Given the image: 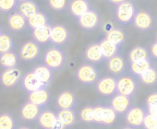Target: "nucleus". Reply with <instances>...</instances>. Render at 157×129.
Returning <instances> with one entry per match:
<instances>
[{
	"label": "nucleus",
	"mask_w": 157,
	"mask_h": 129,
	"mask_svg": "<svg viewBox=\"0 0 157 129\" xmlns=\"http://www.w3.org/2000/svg\"><path fill=\"white\" fill-rule=\"evenodd\" d=\"M43 62L45 66L54 70L61 69L66 64V56L62 50L57 47H50L44 54Z\"/></svg>",
	"instance_id": "nucleus-1"
},
{
	"label": "nucleus",
	"mask_w": 157,
	"mask_h": 129,
	"mask_svg": "<svg viewBox=\"0 0 157 129\" xmlns=\"http://www.w3.org/2000/svg\"><path fill=\"white\" fill-rule=\"evenodd\" d=\"M117 112L107 105H97L94 107V120L95 123L111 126L116 123L117 120Z\"/></svg>",
	"instance_id": "nucleus-2"
},
{
	"label": "nucleus",
	"mask_w": 157,
	"mask_h": 129,
	"mask_svg": "<svg viewBox=\"0 0 157 129\" xmlns=\"http://www.w3.org/2000/svg\"><path fill=\"white\" fill-rule=\"evenodd\" d=\"M136 9L132 2L127 1L117 5L116 9V18L117 21L122 25H128L133 22V20L136 15Z\"/></svg>",
	"instance_id": "nucleus-3"
},
{
	"label": "nucleus",
	"mask_w": 157,
	"mask_h": 129,
	"mask_svg": "<svg viewBox=\"0 0 157 129\" xmlns=\"http://www.w3.org/2000/svg\"><path fill=\"white\" fill-rule=\"evenodd\" d=\"M76 77L82 84H95L98 81L99 74L93 64H83L78 68Z\"/></svg>",
	"instance_id": "nucleus-4"
},
{
	"label": "nucleus",
	"mask_w": 157,
	"mask_h": 129,
	"mask_svg": "<svg viewBox=\"0 0 157 129\" xmlns=\"http://www.w3.org/2000/svg\"><path fill=\"white\" fill-rule=\"evenodd\" d=\"M96 90L102 96H114L117 92V79L106 76L99 79L96 83Z\"/></svg>",
	"instance_id": "nucleus-5"
},
{
	"label": "nucleus",
	"mask_w": 157,
	"mask_h": 129,
	"mask_svg": "<svg viewBox=\"0 0 157 129\" xmlns=\"http://www.w3.org/2000/svg\"><path fill=\"white\" fill-rule=\"evenodd\" d=\"M147 112L140 106H131L126 112V123L128 126L138 128L142 126Z\"/></svg>",
	"instance_id": "nucleus-6"
},
{
	"label": "nucleus",
	"mask_w": 157,
	"mask_h": 129,
	"mask_svg": "<svg viewBox=\"0 0 157 129\" xmlns=\"http://www.w3.org/2000/svg\"><path fill=\"white\" fill-rule=\"evenodd\" d=\"M40 51V45L37 42L29 41L21 46L20 56L25 62H33L39 58Z\"/></svg>",
	"instance_id": "nucleus-7"
},
{
	"label": "nucleus",
	"mask_w": 157,
	"mask_h": 129,
	"mask_svg": "<svg viewBox=\"0 0 157 129\" xmlns=\"http://www.w3.org/2000/svg\"><path fill=\"white\" fill-rule=\"evenodd\" d=\"M137 90V82L132 77L122 76L117 79V93L131 98Z\"/></svg>",
	"instance_id": "nucleus-8"
},
{
	"label": "nucleus",
	"mask_w": 157,
	"mask_h": 129,
	"mask_svg": "<svg viewBox=\"0 0 157 129\" xmlns=\"http://www.w3.org/2000/svg\"><path fill=\"white\" fill-rule=\"evenodd\" d=\"M21 72L19 68H7L5 69L1 76H0V81L1 84L6 88H14L16 87L20 81L21 80Z\"/></svg>",
	"instance_id": "nucleus-9"
},
{
	"label": "nucleus",
	"mask_w": 157,
	"mask_h": 129,
	"mask_svg": "<svg viewBox=\"0 0 157 129\" xmlns=\"http://www.w3.org/2000/svg\"><path fill=\"white\" fill-rule=\"evenodd\" d=\"M78 23L83 30L93 31L99 26L100 17L95 10L91 9L78 19Z\"/></svg>",
	"instance_id": "nucleus-10"
},
{
	"label": "nucleus",
	"mask_w": 157,
	"mask_h": 129,
	"mask_svg": "<svg viewBox=\"0 0 157 129\" xmlns=\"http://www.w3.org/2000/svg\"><path fill=\"white\" fill-rule=\"evenodd\" d=\"M133 24L139 31H147L151 30L153 26V19L149 12L141 10L136 13L133 20Z\"/></svg>",
	"instance_id": "nucleus-11"
},
{
	"label": "nucleus",
	"mask_w": 157,
	"mask_h": 129,
	"mask_svg": "<svg viewBox=\"0 0 157 129\" xmlns=\"http://www.w3.org/2000/svg\"><path fill=\"white\" fill-rule=\"evenodd\" d=\"M8 25L11 31L20 32L24 31L28 26V19L24 17L22 14H21L19 11L14 12L9 16Z\"/></svg>",
	"instance_id": "nucleus-12"
},
{
	"label": "nucleus",
	"mask_w": 157,
	"mask_h": 129,
	"mask_svg": "<svg viewBox=\"0 0 157 129\" xmlns=\"http://www.w3.org/2000/svg\"><path fill=\"white\" fill-rule=\"evenodd\" d=\"M69 38L68 30L63 25H55L52 27L50 42L56 45L65 44Z\"/></svg>",
	"instance_id": "nucleus-13"
},
{
	"label": "nucleus",
	"mask_w": 157,
	"mask_h": 129,
	"mask_svg": "<svg viewBox=\"0 0 157 129\" xmlns=\"http://www.w3.org/2000/svg\"><path fill=\"white\" fill-rule=\"evenodd\" d=\"M21 86L22 88L28 92H33L36 91L42 88H45L42 82L39 80V79L36 77V75L33 73V71L28 72L25 74L21 79Z\"/></svg>",
	"instance_id": "nucleus-14"
},
{
	"label": "nucleus",
	"mask_w": 157,
	"mask_h": 129,
	"mask_svg": "<svg viewBox=\"0 0 157 129\" xmlns=\"http://www.w3.org/2000/svg\"><path fill=\"white\" fill-rule=\"evenodd\" d=\"M110 106L117 112V114H124L131 107V101L129 97L117 93L112 98Z\"/></svg>",
	"instance_id": "nucleus-15"
},
{
	"label": "nucleus",
	"mask_w": 157,
	"mask_h": 129,
	"mask_svg": "<svg viewBox=\"0 0 157 129\" xmlns=\"http://www.w3.org/2000/svg\"><path fill=\"white\" fill-rule=\"evenodd\" d=\"M68 9L72 16L78 19L92 9L88 0H72L68 5Z\"/></svg>",
	"instance_id": "nucleus-16"
},
{
	"label": "nucleus",
	"mask_w": 157,
	"mask_h": 129,
	"mask_svg": "<svg viewBox=\"0 0 157 129\" xmlns=\"http://www.w3.org/2000/svg\"><path fill=\"white\" fill-rule=\"evenodd\" d=\"M50 100V93L46 88H42L36 91L30 92L28 95V101L39 106H45Z\"/></svg>",
	"instance_id": "nucleus-17"
},
{
	"label": "nucleus",
	"mask_w": 157,
	"mask_h": 129,
	"mask_svg": "<svg viewBox=\"0 0 157 129\" xmlns=\"http://www.w3.org/2000/svg\"><path fill=\"white\" fill-rule=\"evenodd\" d=\"M57 106L60 110H70L76 106L77 101L76 96L73 92L69 90H65L61 92L56 99Z\"/></svg>",
	"instance_id": "nucleus-18"
},
{
	"label": "nucleus",
	"mask_w": 157,
	"mask_h": 129,
	"mask_svg": "<svg viewBox=\"0 0 157 129\" xmlns=\"http://www.w3.org/2000/svg\"><path fill=\"white\" fill-rule=\"evenodd\" d=\"M108 70L117 76L122 75L126 71V62L122 55L117 54L107 61Z\"/></svg>",
	"instance_id": "nucleus-19"
},
{
	"label": "nucleus",
	"mask_w": 157,
	"mask_h": 129,
	"mask_svg": "<svg viewBox=\"0 0 157 129\" xmlns=\"http://www.w3.org/2000/svg\"><path fill=\"white\" fill-rule=\"evenodd\" d=\"M41 112H42L41 107L37 106L30 101L26 102L21 107V118L28 122H33V121L37 120Z\"/></svg>",
	"instance_id": "nucleus-20"
},
{
	"label": "nucleus",
	"mask_w": 157,
	"mask_h": 129,
	"mask_svg": "<svg viewBox=\"0 0 157 129\" xmlns=\"http://www.w3.org/2000/svg\"><path fill=\"white\" fill-rule=\"evenodd\" d=\"M37 120L43 129H53L57 121V114L53 111L45 110L40 113Z\"/></svg>",
	"instance_id": "nucleus-21"
},
{
	"label": "nucleus",
	"mask_w": 157,
	"mask_h": 129,
	"mask_svg": "<svg viewBox=\"0 0 157 129\" xmlns=\"http://www.w3.org/2000/svg\"><path fill=\"white\" fill-rule=\"evenodd\" d=\"M33 71L45 88L51 83L53 79V70L45 66L44 64L35 67Z\"/></svg>",
	"instance_id": "nucleus-22"
},
{
	"label": "nucleus",
	"mask_w": 157,
	"mask_h": 129,
	"mask_svg": "<svg viewBox=\"0 0 157 129\" xmlns=\"http://www.w3.org/2000/svg\"><path fill=\"white\" fill-rule=\"evenodd\" d=\"M84 57L88 62H91V63L96 64V63L102 62L105 59V56L103 54L100 43H96V42L92 43L85 51Z\"/></svg>",
	"instance_id": "nucleus-23"
},
{
	"label": "nucleus",
	"mask_w": 157,
	"mask_h": 129,
	"mask_svg": "<svg viewBox=\"0 0 157 129\" xmlns=\"http://www.w3.org/2000/svg\"><path fill=\"white\" fill-rule=\"evenodd\" d=\"M152 67V63L150 58L148 59H143V60H139L135 62H130V67L129 70L132 75L136 77L141 76L144 72H146L149 68Z\"/></svg>",
	"instance_id": "nucleus-24"
},
{
	"label": "nucleus",
	"mask_w": 157,
	"mask_h": 129,
	"mask_svg": "<svg viewBox=\"0 0 157 129\" xmlns=\"http://www.w3.org/2000/svg\"><path fill=\"white\" fill-rule=\"evenodd\" d=\"M19 62V56L14 51L0 54V66L5 69L17 68Z\"/></svg>",
	"instance_id": "nucleus-25"
},
{
	"label": "nucleus",
	"mask_w": 157,
	"mask_h": 129,
	"mask_svg": "<svg viewBox=\"0 0 157 129\" xmlns=\"http://www.w3.org/2000/svg\"><path fill=\"white\" fill-rule=\"evenodd\" d=\"M18 11L22 14L27 19H30L37 12H39V7L37 4L32 0H27V1L20 2L17 6Z\"/></svg>",
	"instance_id": "nucleus-26"
},
{
	"label": "nucleus",
	"mask_w": 157,
	"mask_h": 129,
	"mask_svg": "<svg viewBox=\"0 0 157 129\" xmlns=\"http://www.w3.org/2000/svg\"><path fill=\"white\" fill-rule=\"evenodd\" d=\"M57 119L67 127L73 126L77 122V114L73 109L70 110H59L57 112Z\"/></svg>",
	"instance_id": "nucleus-27"
},
{
	"label": "nucleus",
	"mask_w": 157,
	"mask_h": 129,
	"mask_svg": "<svg viewBox=\"0 0 157 129\" xmlns=\"http://www.w3.org/2000/svg\"><path fill=\"white\" fill-rule=\"evenodd\" d=\"M52 27L47 24L45 26L33 30V37L38 43H46L50 42Z\"/></svg>",
	"instance_id": "nucleus-28"
},
{
	"label": "nucleus",
	"mask_w": 157,
	"mask_h": 129,
	"mask_svg": "<svg viewBox=\"0 0 157 129\" xmlns=\"http://www.w3.org/2000/svg\"><path fill=\"white\" fill-rule=\"evenodd\" d=\"M99 43H100V46H101L103 54H104V56H105V59L108 60V59H110L113 56H115V55L117 54L119 46H117V44L113 43L108 39L105 38Z\"/></svg>",
	"instance_id": "nucleus-29"
},
{
	"label": "nucleus",
	"mask_w": 157,
	"mask_h": 129,
	"mask_svg": "<svg viewBox=\"0 0 157 129\" xmlns=\"http://www.w3.org/2000/svg\"><path fill=\"white\" fill-rule=\"evenodd\" d=\"M48 24V17L44 12H37L35 15L28 19V26L33 30L45 26Z\"/></svg>",
	"instance_id": "nucleus-30"
},
{
	"label": "nucleus",
	"mask_w": 157,
	"mask_h": 129,
	"mask_svg": "<svg viewBox=\"0 0 157 129\" xmlns=\"http://www.w3.org/2000/svg\"><path fill=\"white\" fill-rule=\"evenodd\" d=\"M105 38L108 39L113 43L117 44V46H120L126 41V34H125V32L121 29H119V28H113L110 31H108Z\"/></svg>",
	"instance_id": "nucleus-31"
},
{
	"label": "nucleus",
	"mask_w": 157,
	"mask_h": 129,
	"mask_svg": "<svg viewBox=\"0 0 157 129\" xmlns=\"http://www.w3.org/2000/svg\"><path fill=\"white\" fill-rule=\"evenodd\" d=\"M128 58L130 62H135L139 60L150 58V52L142 46H136L130 50L128 53Z\"/></svg>",
	"instance_id": "nucleus-32"
},
{
	"label": "nucleus",
	"mask_w": 157,
	"mask_h": 129,
	"mask_svg": "<svg viewBox=\"0 0 157 129\" xmlns=\"http://www.w3.org/2000/svg\"><path fill=\"white\" fill-rule=\"evenodd\" d=\"M14 49V40L9 33H2L0 35V54L9 53Z\"/></svg>",
	"instance_id": "nucleus-33"
},
{
	"label": "nucleus",
	"mask_w": 157,
	"mask_h": 129,
	"mask_svg": "<svg viewBox=\"0 0 157 129\" xmlns=\"http://www.w3.org/2000/svg\"><path fill=\"white\" fill-rule=\"evenodd\" d=\"M140 82L147 86H152L157 84V70L154 68H149L141 76L139 77Z\"/></svg>",
	"instance_id": "nucleus-34"
},
{
	"label": "nucleus",
	"mask_w": 157,
	"mask_h": 129,
	"mask_svg": "<svg viewBox=\"0 0 157 129\" xmlns=\"http://www.w3.org/2000/svg\"><path fill=\"white\" fill-rule=\"evenodd\" d=\"M0 129H16L15 118L10 113L0 114Z\"/></svg>",
	"instance_id": "nucleus-35"
},
{
	"label": "nucleus",
	"mask_w": 157,
	"mask_h": 129,
	"mask_svg": "<svg viewBox=\"0 0 157 129\" xmlns=\"http://www.w3.org/2000/svg\"><path fill=\"white\" fill-rule=\"evenodd\" d=\"M80 116L82 122L87 123H95L94 120V107L92 106H85L81 110Z\"/></svg>",
	"instance_id": "nucleus-36"
},
{
	"label": "nucleus",
	"mask_w": 157,
	"mask_h": 129,
	"mask_svg": "<svg viewBox=\"0 0 157 129\" xmlns=\"http://www.w3.org/2000/svg\"><path fill=\"white\" fill-rule=\"evenodd\" d=\"M146 112L154 116H157V93H151L147 97Z\"/></svg>",
	"instance_id": "nucleus-37"
},
{
	"label": "nucleus",
	"mask_w": 157,
	"mask_h": 129,
	"mask_svg": "<svg viewBox=\"0 0 157 129\" xmlns=\"http://www.w3.org/2000/svg\"><path fill=\"white\" fill-rule=\"evenodd\" d=\"M142 126L144 129H155L157 128V116H154L151 113H146Z\"/></svg>",
	"instance_id": "nucleus-38"
},
{
	"label": "nucleus",
	"mask_w": 157,
	"mask_h": 129,
	"mask_svg": "<svg viewBox=\"0 0 157 129\" xmlns=\"http://www.w3.org/2000/svg\"><path fill=\"white\" fill-rule=\"evenodd\" d=\"M18 6V0H0V10L10 12Z\"/></svg>",
	"instance_id": "nucleus-39"
},
{
	"label": "nucleus",
	"mask_w": 157,
	"mask_h": 129,
	"mask_svg": "<svg viewBox=\"0 0 157 129\" xmlns=\"http://www.w3.org/2000/svg\"><path fill=\"white\" fill-rule=\"evenodd\" d=\"M48 4L53 10L62 11L67 7L68 2L67 0H48Z\"/></svg>",
	"instance_id": "nucleus-40"
},
{
	"label": "nucleus",
	"mask_w": 157,
	"mask_h": 129,
	"mask_svg": "<svg viewBox=\"0 0 157 129\" xmlns=\"http://www.w3.org/2000/svg\"><path fill=\"white\" fill-rule=\"evenodd\" d=\"M150 54L151 55V57H153L154 59H157V41L154 42L150 48Z\"/></svg>",
	"instance_id": "nucleus-41"
},
{
	"label": "nucleus",
	"mask_w": 157,
	"mask_h": 129,
	"mask_svg": "<svg viewBox=\"0 0 157 129\" xmlns=\"http://www.w3.org/2000/svg\"><path fill=\"white\" fill-rule=\"evenodd\" d=\"M53 129H67V127L57 119V121H56V124H55Z\"/></svg>",
	"instance_id": "nucleus-42"
},
{
	"label": "nucleus",
	"mask_w": 157,
	"mask_h": 129,
	"mask_svg": "<svg viewBox=\"0 0 157 129\" xmlns=\"http://www.w3.org/2000/svg\"><path fill=\"white\" fill-rule=\"evenodd\" d=\"M108 1L112 4H115V5H119L125 1H127V0H108Z\"/></svg>",
	"instance_id": "nucleus-43"
},
{
	"label": "nucleus",
	"mask_w": 157,
	"mask_h": 129,
	"mask_svg": "<svg viewBox=\"0 0 157 129\" xmlns=\"http://www.w3.org/2000/svg\"><path fill=\"white\" fill-rule=\"evenodd\" d=\"M17 129H31V128L27 127V126H21V127H18Z\"/></svg>",
	"instance_id": "nucleus-44"
},
{
	"label": "nucleus",
	"mask_w": 157,
	"mask_h": 129,
	"mask_svg": "<svg viewBox=\"0 0 157 129\" xmlns=\"http://www.w3.org/2000/svg\"><path fill=\"white\" fill-rule=\"evenodd\" d=\"M122 129H136V128H134V127H131V126H125V127H123Z\"/></svg>",
	"instance_id": "nucleus-45"
},
{
	"label": "nucleus",
	"mask_w": 157,
	"mask_h": 129,
	"mask_svg": "<svg viewBox=\"0 0 157 129\" xmlns=\"http://www.w3.org/2000/svg\"><path fill=\"white\" fill-rule=\"evenodd\" d=\"M3 33V30H2V28L1 27H0V35H1Z\"/></svg>",
	"instance_id": "nucleus-46"
},
{
	"label": "nucleus",
	"mask_w": 157,
	"mask_h": 129,
	"mask_svg": "<svg viewBox=\"0 0 157 129\" xmlns=\"http://www.w3.org/2000/svg\"><path fill=\"white\" fill-rule=\"evenodd\" d=\"M23 1H27V0H18V2H23Z\"/></svg>",
	"instance_id": "nucleus-47"
},
{
	"label": "nucleus",
	"mask_w": 157,
	"mask_h": 129,
	"mask_svg": "<svg viewBox=\"0 0 157 129\" xmlns=\"http://www.w3.org/2000/svg\"><path fill=\"white\" fill-rule=\"evenodd\" d=\"M156 41H157V38H156Z\"/></svg>",
	"instance_id": "nucleus-48"
},
{
	"label": "nucleus",
	"mask_w": 157,
	"mask_h": 129,
	"mask_svg": "<svg viewBox=\"0 0 157 129\" xmlns=\"http://www.w3.org/2000/svg\"><path fill=\"white\" fill-rule=\"evenodd\" d=\"M155 129H157V128H155Z\"/></svg>",
	"instance_id": "nucleus-49"
}]
</instances>
